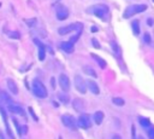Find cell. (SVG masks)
Returning a JSON list of instances; mask_svg holds the SVG:
<instances>
[{"label":"cell","mask_w":154,"mask_h":139,"mask_svg":"<svg viewBox=\"0 0 154 139\" xmlns=\"http://www.w3.org/2000/svg\"><path fill=\"white\" fill-rule=\"evenodd\" d=\"M153 23H154V22H153V19H150V18H149V19H147V24H148V25H153Z\"/></svg>","instance_id":"34"},{"label":"cell","mask_w":154,"mask_h":139,"mask_svg":"<svg viewBox=\"0 0 154 139\" xmlns=\"http://www.w3.org/2000/svg\"><path fill=\"white\" fill-rule=\"evenodd\" d=\"M0 139H4V137H2V133H1V131H0Z\"/></svg>","instance_id":"37"},{"label":"cell","mask_w":154,"mask_h":139,"mask_svg":"<svg viewBox=\"0 0 154 139\" xmlns=\"http://www.w3.org/2000/svg\"><path fill=\"white\" fill-rule=\"evenodd\" d=\"M60 48H61L63 51H65L66 53H72L73 50H75L73 44H72L71 41H63V42L60 44Z\"/></svg>","instance_id":"10"},{"label":"cell","mask_w":154,"mask_h":139,"mask_svg":"<svg viewBox=\"0 0 154 139\" xmlns=\"http://www.w3.org/2000/svg\"><path fill=\"white\" fill-rule=\"evenodd\" d=\"M55 13H57V18L59 21H64L69 17V10L64 6H58L55 8Z\"/></svg>","instance_id":"9"},{"label":"cell","mask_w":154,"mask_h":139,"mask_svg":"<svg viewBox=\"0 0 154 139\" xmlns=\"http://www.w3.org/2000/svg\"><path fill=\"white\" fill-rule=\"evenodd\" d=\"M8 110L13 114H18L20 116H24L25 112H24V109L20 106V105H16V104H10L8 105Z\"/></svg>","instance_id":"11"},{"label":"cell","mask_w":154,"mask_h":139,"mask_svg":"<svg viewBox=\"0 0 154 139\" xmlns=\"http://www.w3.org/2000/svg\"><path fill=\"white\" fill-rule=\"evenodd\" d=\"M51 85H52V88H55V80H54V77L51 79Z\"/></svg>","instance_id":"32"},{"label":"cell","mask_w":154,"mask_h":139,"mask_svg":"<svg viewBox=\"0 0 154 139\" xmlns=\"http://www.w3.org/2000/svg\"><path fill=\"white\" fill-rule=\"evenodd\" d=\"M7 87H8V89H10L13 94H18V87H17V83H16L12 79H7Z\"/></svg>","instance_id":"14"},{"label":"cell","mask_w":154,"mask_h":139,"mask_svg":"<svg viewBox=\"0 0 154 139\" xmlns=\"http://www.w3.org/2000/svg\"><path fill=\"white\" fill-rule=\"evenodd\" d=\"M138 121H140V123H141L143 127H148V126L150 124L149 118H146V117H138Z\"/></svg>","instance_id":"20"},{"label":"cell","mask_w":154,"mask_h":139,"mask_svg":"<svg viewBox=\"0 0 154 139\" xmlns=\"http://www.w3.org/2000/svg\"><path fill=\"white\" fill-rule=\"evenodd\" d=\"M35 42L38 45V59H40V60H43L45 57H46V47H45L43 45H41L37 40H35Z\"/></svg>","instance_id":"15"},{"label":"cell","mask_w":154,"mask_h":139,"mask_svg":"<svg viewBox=\"0 0 154 139\" xmlns=\"http://www.w3.org/2000/svg\"><path fill=\"white\" fill-rule=\"evenodd\" d=\"M111 45L113 46V50H114V51H118V46H117V44H116L114 41H112V42H111Z\"/></svg>","instance_id":"31"},{"label":"cell","mask_w":154,"mask_h":139,"mask_svg":"<svg viewBox=\"0 0 154 139\" xmlns=\"http://www.w3.org/2000/svg\"><path fill=\"white\" fill-rule=\"evenodd\" d=\"M131 132H132V139H136V134H135V126L131 127Z\"/></svg>","instance_id":"33"},{"label":"cell","mask_w":154,"mask_h":139,"mask_svg":"<svg viewBox=\"0 0 154 139\" xmlns=\"http://www.w3.org/2000/svg\"><path fill=\"white\" fill-rule=\"evenodd\" d=\"M91 44H93V46H94L95 48H100V47H101L100 44H99V41H97L96 39H93V40H91Z\"/></svg>","instance_id":"26"},{"label":"cell","mask_w":154,"mask_h":139,"mask_svg":"<svg viewBox=\"0 0 154 139\" xmlns=\"http://www.w3.org/2000/svg\"><path fill=\"white\" fill-rule=\"evenodd\" d=\"M59 86L61 87V89L64 92H67L70 89V80H69L67 75H65V74L59 75Z\"/></svg>","instance_id":"8"},{"label":"cell","mask_w":154,"mask_h":139,"mask_svg":"<svg viewBox=\"0 0 154 139\" xmlns=\"http://www.w3.org/2000/svg\"><path fill=\"white\" fill-rule=\"evenodd\" d=\"M137 139H144V138H143V137H141V135H140V137H138V138H137Z\"/></svg>","instance_id":"38"},{"label":"cell","mask_w":154,"mask_h":139,"mask_svg":"<svg viewBox=\"0 0 154 139\" xmlns=\"http://www.w3.org/2000/svg\"><path fill=\"white\" fill-rule=\"evenodd\" d=\"M112 139H122V138H120V137H119V135H114V137H113V138H112Z\"/></svg>","instance_id":"36"},{"label":"cell","mask_w":154,"mask_h":139,"mask_svg":"<svg viewBox=\"0 0 154 139\" xmlns=\"http://www.w3.org/2000/svg\"><path fill=\"white\" fill-rule=\"evenodd\" d=\"M103 117H105V115H103L102 111H96L94 114V121H95V123L96 124H101V122L103 121Z\"/></svg>","instance_id":"16"},{"label":"cell","mask_w":154,"mask_h":139,"mask_svg":"<svg viewBox=\"0 0 154 139\" xmlns=\"http://www.w3.org/2000/svg\"><path fill=\"white\" fill-rule=\"evenodd\" d=\"M12 122H13V124H14V127L17 128V133H18V135L20 137V135H22V132H20V128H19V124H18V121H17L16 118H12Z\"/></svg>","instance_id":"23"},{"label":"cell","mask_w":154,"mask_h":139,"mask_svg":"<svg viewBox=\"0 0 154 139\" xmlns=\"http://www.w3.org/2000/svg\"><path fill=\"white\" fill-rule=\"evenodd\" d=\"M91 57H93V58L99 63L100 68H102V69H103V68H106V65H107V64H106V62H105L102 58H100V57H99V56H96V54H91Z\"/></svg>","instance_id":"19"},{"label":"cell","mask_w":154,"mask_h":139,"mask_svg":"<svg viewBox=\"0 0 154 139\" xmlns=\"http://www.w3.org/2000/svg\"><path fill=\"white\" fill-rule=\"evenodd\" d=\"M90 30H91V31H97V28H96V27H93Z\"/></svg>","instance_id":"35"},{"label":"cell","mask_w":154,"mask_h":139,"mask_svg":"<svg viewBox=\"0 0 154 139\" xmlns=\"http://www.w3.org/2000/svg\"><path fill=\"white\" fill-rule=\"evenodd\" d=\"M131 28H132V33H134V35H138L140 34V23H138V21H132L131 22Z\"/></svg>","instance_id":"17"},{"label":"cell","mask_w":154,"mask_h":139,"mask_svg":"<svg viewBox=\"0 0 154 139\" xmlns=\"http://www.w3.org/2000/svg\"><path fill=\"white\" fill-rule=\"evenodd\" d=\"M146 10H147V5H144V4H141V5H131V6H129L124 11L123 17L124 18H130V17H132V16L140 13V12L146 11Z\"/></svg>","instance_id":"2"},{"label":"cell","mask_w":154,"mask_h":139,"mask_svg":"<svg viewBox=\"0 0 154 139\" xmlns=\"http://www.w3.org/2000/svg\"><path fill=\"white\" fill-rule=\"evenodd\" d=\"M72 106H73V109H75L76 111L81 112V111L84 109V103H83L82 99H75V100L72 102Z\"/></svg>","instance_id":"13"},{"label":"cell","mask_w":154,"mask_h":139,"mask_svg":"<svg viewBox=\"0 0 154 139\" xmlns=\"http://www.w3.org/2000/svg\"><path fill=\"white\" fill-rule=\"evenodd\" d=\"M75 86H76V88H77V91L78 92H81V93H85L87 92V82L84 81V79L83 77H81V76H78V75H76L75 76Z\"/></svg>","instance_id":"6"},{"label":"cell","mask_w":154,"mask_h":139,"mask_svg":"<svg viewBox=\"0 0 154 139\" xmlns=\"http://www.w3.org/2000/svg\"><path fill=\"white\" fill-rule=\"evenodd\" d=\"M25 22H26V24H28L29 27H31V25H34V24L36 23V19H35V18H32L31 21H25Z\"/></svg>","instance_id":"28"},{"label":"cell","mask_w":154,"mask_h":139,"mask_svg":"<svg viewBox=\"0 0 154 139\" xmlns=\"http://www.w3.org/2000/svg\"><path fill=\"white\" fill-rule=\"evenodd\" d=\"M8 36L12 37V39H19L20 37V35H19L18 31H11V33H8Z\"/></svg>","instance_id":"24"},{"label":"cell","mask_w":154,"mask_h":139,"mask_svg":"<svg viewBox=\"0 0 154 139\" xmlns=\"http://www.w3.org/2000/svg\"><path fill=\"white\" fill-rule=\"evenodd\" d=\"M61 122L65 127H67L70 129H76L77 128L76 121H75L73 116H71V115H63L61 116Z\"/></svg>","instance_id":"5"},{"label":"cell","mask_w":154,"mask_h":139,"mask_svg":"<svg viewBox=\"0 0 154 139\" xmlns=\"http://www.w3.org/2000/svg\"><path fill=\"white\" fill-rule=\"evenodd\" d=\"M148 137H149V139H154V128L148 129Z\"/></svg>","instance_id":"27"},{"label":"cell","mask_w":154,"mask_h":139,"mask_svg":"<svg viewBox=\"0 0 154 139\" xmlns=\"http://www.w3.org/2000/svg\"><path fill=\"white\" fill-rule=\"evenodd\" d=\"M91 12H93L95 16H97L99 18H102V19L105 21V19H106V15L108 13V7L105 6V5H96V6L93 7Z\"/></svg>","instance_id":"4"},{"label":"cell","mask_w":154,"mask_h":139,"mask_svg":"<svg viewBox=\"0 0 154 139\" xmlns=\"http://www.w3.org/2000/svg\"><path fill=\"white\" fill-rule=\"evenodd\" d=\"M112 102L116 104V105H118V106H123L124 105V99H122V98H118V97H114L113 99H112Z\"/></svg>","instance_id":"22"},{"label":"cell","mask_w":154,"mask_h":139,"mask_svg":"<svg viewBox=\"0 0 154 139\" xmlns=\"http://www.w3.org/2000/svg\"><path fill=\"white\" fill-rule=\"evenodd\" d=\"M144 41H146L147 44H149V42H150V35H149L148 33H146V34H144Z\"/></svg>","instance_id":"29"},{"label":"cell","mask_w":154,"mask_h":139,"mask_svg":"<svg viewBox=\"0 0 154 139\" xmlns=\"http://www.w3.org/2000/svg\"><path fill=\"white\" fill-rule=\"evenodd\" d=\"M1 97H2V99L6 100L7 103H11V98L8 97V94H7L6 92H1Z\"/></svg>","instance_id":"25"},{"label":"cell","mask_w":154,"mask_h":139,"mask_svg":"<svg viewBox=\"0 0 154 139\" xmlns=\"http://www.w3.org/2000/svg\"><path fill=\"white\" fill-rule=\"evenodd\" d=\"M31 86H32V93H34L36 97H38V98H46V97L48 95L46 87L43 86V83H42L40 80L35 79V80L32 81V85H31Z\"/></svg>","instance_id":"1"},{"label":"cell","mask_w":154,"mask_h":139,"mask_svg":"<svg viewBox=\"0 0 154 139\" xmlns=\"http://www.w3.org/2000/svg\"><path fill=\"white\" fill-rule=\"evenodd\" d=\"M83 71L85 73V74H88L89 76H93V77H97V75H96V71L91 68V66H88V65H85L84 68H83Z\"/></svg>","instance_id":"18"},{"label":"cell","mask_w":154,"mask_h":139,"mask_svg":"<svg viewBox=\"0 0 154 139\" xmlns=\"http://www.w3.org/2000/svg\"><path fill=\"white\" fill-rule=\"evenodd\" d=\"M153 2H154V0H153Z\"/></svg>","instance_id":"40"},{"label":"cell","mask_w":154,"mask_h":139,"mask_svg":"<svg viewBox=\"0 0 154 139\" xmlns=\"http://www.w3.org/2000/svg\"><path fill=\"white\" fill-rule=\"evenodd\" d=\"M87 86H88V88L90 89V92H91V93H94V94H99V93H100L99 86H97V85H96L94 81L88 80V81H87Z\"/></svg>","instance_id":"12"},{"label":"cell","mask_w":154,"mask_h":139,"mask_svg":"<svg viewBox=\"0 0 154 139\" xmlns=\"http://www.w3.org/2000/svg\"><path fill=\"white\" fill-rule=\"evenodd\" d=\"M29 111H30V112H31V116H32V118H34V120H36V121H37V117H36V116H35V112H34V111H32V109H31V108H29Z\"/></svg>","instance_id":"30"},{"label":"cell","mask_w":154,"mask_h":139,"mask_svg":"<svg viewBox=\"0 0 154 139\" xmlns=\"http://www.w3.org/2000/svg\"><path fill=\"white\" fill-rule=\"evenodd\" d=\"M59 139H63V138H61V137H59Z\"/></svg>","instance_id":"39"},{"label":"cell","mask_w":154,"mask_h":139,"mask_svg":"<svg viewBox=\"0 0 154 139\" xmlns=\"http://www.w3.org/2000/svg\"><path fill=\"white\" fill-rule=\"evenodd\" d=\"M83 29V25L81 23H73V24H69L66 27H61L58 29V33L60 35H66V34H70L71 31H75V30H78L81 31Z\"/></svg>","instance_id":"3"},{"label":"cell","mask_w":154,"mask_h":139,"mask_svg":"<svg viewBox=\"0 0 154 139\" xmlns=\"http://www.w3.org/2000/svg\"><path fill=\"white\" fill-rule=\"evenodd\" d=\"M77 124H78V127H81V128H83V129L89 128V127L91 126V121H90L89 115H87V114H82V115L78 117Z\"/></svg>","instance_id":"7"},{"label":"cell","mask_w":154,"mask_h":139,"mask_svg":"<svg viewBox=\"0 0 154 139\" xmlns=\"http://www.w3.org/2000/svg\"><path fill=\"white\" fill-rule=\"evenodd\" d=\"M58 98H59V100L63 102L64 104H67V103H69V95H67V94L60 93V94H58Z\"/></svg>","instance_id":"21"}]
</instances>
